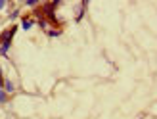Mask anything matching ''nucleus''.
<instances>
[{
  "mask_svg": "<svg viewBox=\"0 0 157 119\" xmlns=\"http://www.w3.org/2000/svg\"><path fill=\"white\" fill-rule=\"evenodd\" d=\"M17 15H19V10H13V12L10 14V19H15V18H17Z\"/></svg>",
  "mask_w": 157,
  "mask_h": 119,
  "instance_id": "nucleus-6",
  "label": "nucleus"
},
{
  "mask_svg": "<svg viewBox=\"0 0 157 119\" xmlns=\"http://www.w3.org/2000/svg\"><path fill=\"white\" fill-rule=\"evenodd\" d=\"M59 35H61V31H58V29L56 31H48V37H59Z\"/></svg>",
  "mask_w": 157,
  "mask_h": 119,
  "instance_id": "nucleus-4",
  "label": "nucleus"
},
{
  "mask_svg": "<svg viewBox=\"0 0 157 119\" xmlns=\"http://www.w3.org/2000/svg\"><path fill=\"white\" fill-rule=\"evenodd\" d=\"M140 119H142V117H140Z\"/></svg>",
  "mask_w": 157,
  "mask_h": 119,
  "instance_id": "nucleus-8",
  "label": "nucleus"
},
{
  "mask_svg": "<svg viewBox=\"0 0 157 119\" xmlns=\"http://www.w3.org/2000/svg\"><path fill=\"white\" fill-rule=\"evenodd\" d=\"M36 4H38V2H36V0H27V6H29V8H35Z\"/></svg>",
  "mask_w": 157,
  "mask_h": 119,
  "instance_id": "nucleus-5",
  "label": "nucleus"
},
{
  "mask_svg": "<svg viewBox=\"0 0 157 119\" xmlns=\"http://www.w3.org/2000/svg\"><path fill=\"white\" fill-rule=\"evenodd\" d=\"M4 92H6V94H12V92H15V85L10 81V79H6V81H4Z\"/></svg>",
  "mask_w": 157,
  "mask_h": 119,
  "instance_id": "nucleus-2",
  "label": "nucleus"
},
{
  "mask_svg": "<svg viewBox=\"0 0 157 119\" xmlns=\"http://www.w3.org/2000/svg\"><path fill=\"white\" fill-rule=\"evenodd\" d=\"M33 25H35V19H31V18H23L21 19V29L23 31H29Z\"/></svg>",
  "mask_w": 157,
  "mask_h": 119,
  "instance_id": "nucleus-1",
  "label": "nucleus"
},
{
  "mask_svg": "<svg viewBox=\"0 0 157 119\" xmlns=\"http://www.w3.org/2000/svg\"><path fill=\"white\" fill-rule=\"evenodd\" d=\"M6 4H8L6 0H0V10H4V8H6Z\"/></svg>",
  "mask_w": 157,
  "mask_h": 119,
  "instance_id": "nucleus-7",
  "label": "nucleus"
},
{
  "mask_svg": "<svg viewBox=\"0 0 157 119\" xmlns=\"http://www.w3.org/2000/svg\"><path fill=\"white\" fill-rule=\"evenodd\" d=\"M0 102H2V104H6V102H8V94L4 92V89L0 90Z\"/></svg>",
  "mask_w": 157,
  "mask_h": 119,
  "instance_id": "nucleus-3",
  "label": "nucleus"
}]
</instances>
